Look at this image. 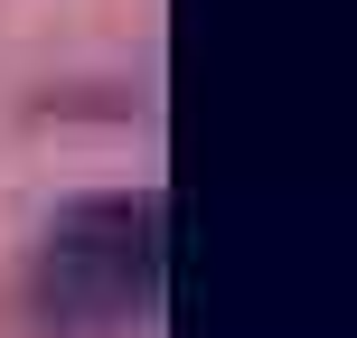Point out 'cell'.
<instances>
[{
	"instance_id": "obj_1",
	"label": "cell",
	"mask_w": 357,
	"mask_h": 338,
	"mask_svg": "<svg viewBox=\"0 0 357 338\" xmlns=\"http://www.w3.org/2000/svg\"><path fill=\"white\" fill-rule=\"evenodd\" d=\"M160 272H169L160 188H104L56 207V226L38 235L29 301L47 329H132L160 310Z\"/></svg>"
}]
</instances>
